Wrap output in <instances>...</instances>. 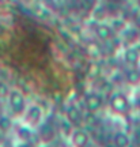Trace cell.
<instances>
[{
    "instance_id": "obj_22",
    "label": "cell",
    "mask_w": 140,
    "mask_h": 147,
    "mask_svg": "<svg viewBox=\"0 0 140 147\" xmlns=\"http://www.w3.org/2000/svg\"><path fill=\"white\" fill-rule=\"evenodd\" d=\"M136 106H137V108L140 109V97L137 98V100H136Z\"/></svg>"
},
{
    "instance_id": "obj_16",
    "label": "cell",
    "mask_w": 140,
    "mask_h": 147,
    "mask_svg": "<svg viewBox=\"0 0 140 147\" xmlns=\"http://www.w3.org/2000/svg\"><path fill=\"white\" fill-rule=\"evenodd\" d=\"M108 15V10L104 5H95L93 8V19L97 22H104Z\"/></svg>"
},
{
    "instance_id": "obj_19",
    "label": "cell",
    "mask_w": 140,
    "mask_h": 147,
    "mask_svg": "<svg viewBox=\"0 0 140 147\" xmlns=\"http://www.w3.org/2000/svg\"><path fill=\"white\" fill-rule=\"evenodd\" d=\"M110 26H112V29H113L114 32H117V33L124 32L125 29H127V25H125V22L122 19H114Z\"/></svg>"
},
{
    "instance_id": "obj_18",
    "label": "cell",
    "mask_w": 140,
    "mask_h": 147,
    "mask_svg": "<svg viewBox=\"0 0 140 147\" xmlns=\"http://www.w3.org/2000/svg\"><path fill=\"white\" fill-rule=\"evenodd\" d=\"M12 128V120L8 116H0V132H8Z\"/></svg>"
},
{
    "instance_id": "obj_7",
    "label": "cell",
    "mask_w": 140,
    "mask_h": 147,
    "mask_svg": "<svg viewBox=\"0 0 140 147\" xmlns=\"http://www.w3.org/2000/svg\"><path fill=\"white\" fill-rule=\"evenodd\" d=\"M65 119H67L73 127H79L83 121V112L76 105H69L65 110Z\"/></svg>"
},
{
    "instance_id": "obj_11",
    "label": "cell",
    "mask_w": 140,
    "mask_h": 147,
    "mask_svg": "<svg viewBox=\"0 0 140 147\" xmlns=\"http://www.w3.org/2000/svg\"><path fill=\"white\" fill-rule=\"evenodd\" d=\"M125 82L131 86L140 84V68H131L125 72Z\"/></svg>"
},
{
    "instance_id": "obj_3",
    "label": "cell",
    "mask_w": 140,
    "mask_h": 147,
    "mask_svg": "<svg viewBox=\"0 0 140 147\" xmlns=\"http://www.w3.org/2000/svg\"><path fill=\"white\" fill-rule=\"evenodd\" d=\"M23 119L26 125L31 127V128H36L41 124L42 120V109L41 106L38 105H30L29 108H26L25 113H23Z\"/></svg>"
},
{
    "instance_id": "obj_4",
    "label": "cell",
    "mask_w": 140,
    "mask_h": 147,
    "mask_svg": "<svg viewBox=\"0 0 140 147\" xmlns=\"http://www.w3.org/2000/svg\"><path fill=\"white\" fill-rule=\"evenodd\" d=\"M37 128H38L37 136H38V139H40L41 143H44V144H50V143L56 139L57 131L52 124H49V123H42V124H40Z\"/></svg>"
},
{
    "instance_id": "obj_9",
    "label": "cell",
    "mask_w": 140,
    "mask_h": 147,
    "mask_svg": "<svg viewBox=\"0 0 140 147\" xmlns=\"http://www.w3.org/2000/svg\"><path fill=\"white\" fill-rule=\"evenodd\" d=\"M95 34L98 37V40L101 41H109L114 37V30L112 29L110 25H106V23H98L97 26H95Z\"/></svg>"
},
{
    "instance_id": "obj_12",
    "label": "cell",
    "mask_w": 140,
    "mask_h": 147,
    "mask_svg": "<svg viewBox=\"0 0 140 147\" xmlns=\"http://www.w3.org/2000/svg\"><path fill=\"white\" fill-rule=\"evenodd\" d=\"M33 136H34V132L31 129V127H29V125L19 127V129H18V138L21 139L22 142H27L31 144Z\"/></svg>"
},
{
    "instance_id": "obj_20",
    "label": "cell",
    "mask_w": 140,
    "mask_h": 147,
    "mask_svg": "<svg viewBox=\"0 0 140 147\" xmlns=\"http://www.w3.org/2000/svg\"><path fill=\"white\" fill-rule=\"evenodd\" d=\"M8 94H10V87H8V84L4 83V82H0V100L7 98Z\"/></svg>"
},
{
    "instance_id": "obj_21",
    "label": "cell",
    "mask_w": 140,
    "mask_h": 147,
    "mask_svg": "<svg viewBox=\"0 0 140 147\" xmlns=\"http://www.w3.org/2000/svg\"><path fill=\"white\" fill-rule=\"evenodd\" d=\"M16 147H33V144H30V143H27V142H22L21 144H18Z\"/></svg>"
},
{
    "instance_id": "obj_1",
    "label": "cell",
    "mask_w": 140,
    "mask_h": 147,
    "mask_svg": "<svg viewBox=\"0 0 140 147\" xmlns=\"http://www.w3.org/2000/svg\"><path fill=\"white\" fill-rule=\"evenodd\" d=\"M8 104L11 106V110L15 113L16 116H22L26 110V97L23 95L21 90H10L8 94Z\"/></svg>"
},
{
    "instance_id": "obj_14",
    "label": "cell",
    "mask_w": 140,
    "mask_h": 147,
    "mask_svg": "<svg viewBox=\"0 0 140 147\" xmlns=\"http://www.w3.org/2000/svg\"><path fill=\"white\" fill-rule=\"evenodd\" d=\"M73 131V125L69 123V121L65 119V120H61L60 124H59V134L64 138H69L71 134Z\"/></svg>"
},
{
    "instance_id": "obj_5",
    "label": "cell",
    "mask_w": 140,
    "mask_h": 147,
    "mask_svg": "<svg viewBox=\"0 0 140 147\" xmlns=\"http://www.w3.org/2000/svg\"><path fill=\"white\" fill-rule=\"evenodd\" d=\"M71 143L73 147H88L90 146V134L84 128L76 127L71 134Z\"/></svg>"
},
{
    "instance_id": "obj_15",
    "label": "cell",
    "mask_w": 140,
    "mask_h": 147,
    "mask_svg": "<svg viewBox=\"0 0 140 147\" xmlns=\"http://www.w3.org/2000/svg\"><path fill=\"white\" fill-rule=\"evenodd\" d=\"M125 41L128 42V45H133L135 42H137L140 40V33L136 29H125Z\"/></svg>"
},
{
    "instance_id": "obj_8",
    "label": "cell",
    "mask_w": 140,
    "mask_h": 147,
    "mask_svg": "<svg viewBox=\"0 0 140 147\" xmlns=\"http://www.w3.org/2000/svg\"><path fill=\"white\" fill-rule=\"evenodd\" d=\"M122 59H124V63L127 65H131V67H136L140 61V52L137 51V48L135 47H128L125 48L124 55H122Z\"/></svg>"
},
{
    "instance_id": "obj_6",
    "label": "cell",
    "mask_w": 140,
    "mask_h": 147,
    "mask_svg": "<svg viewBox=\"0 0 140 147\" xmlns=\"http://www.w3.org/2000/svg\"><path fill=\"white\" fill-rule=\"evenodd\" d=\"M84 105L90 113H97L104 106V98L98 93H88L84 97Z\"/></svg>"
},
{
    "instance_id": "obj_23",
    "label": "cell",
    "mask_w": 140,
    "mask_h": 147,
    "mask_svg": "<svg viewBox=\"0 0 140 147\" xmlns=\"http://www.w3.org/2000/svg\"><path fill=\"white\" fill-rule=\"evenodd\" d=\"M137 4H139V5H140V0H137Z\"/></svg>"
},
{
    "instance_id": "obj_24",
    "label": "cell",
    "mask_w": 140,
    "mask_h": 147,
    "mask_svg": "<svg viewBox=\"0 0 140 147\" xmlns=\"http://www.w3.org/2000/svg\"><path fill=\"white\" fill-rule=\"evenodd\" d=\"M0 108H1V106H0Z\"/></svg>"
},
{
    "instance_id": "obj_17",
    "label": "cell",
    "mask_w": 140,
    "mask_h": 147,
    "mask_svg": "<svg viewBox=\"0 0 140 147\" xmlns=\"http://www.w3.org/2000/svg\"><path fill=\"white\" fill-rule=\"evenodd\" d=\"M87 53L93 59H97V57H99L104 52H102V47H99L98 44H95V42H90V44L87 45Z\"/></svg>"
},
{
    "instance_id": "obj_13",
    "label": "cell",
    "mask_w": 140,
    "mask_h": 147,
    "mask_svg": "<svg viewBox=\"0 0 140 147\" xmlns=\"http://www.w3.org/2000/svg\"><path fill=\"white\" fill-rule=\"evenodd\" d=\"M87 75L90 78L93 79H98L101 76V74H102V67H101V64L98 61H91V63L87 65Z\"/></svg>"
},
{
    "instance_id": "obj_2",
    "label": "cell",
    "mask_w": 140,
    "mask_h": 147,
    "mask_svg": "<svg viewBox=\"0 0 140 147\" xmlns=\"http://www.w3.org/2000/svg\"><path fill=\"white\" fill-rule=\"evenodd\" d=\"M109 105L113 112L118 113V115H122V113H125L127 110L129 109V100H128V97L124 93L114 91V93H112L109 98Z\"/></svg>"
},
{
    "instance_id": "obj_10",
    "label": "cell",
    "mask_w": 140,
    "mask_h": 147,
    "mask_svg": "<svg viewBox=\"0 0 140 147\" xmlns=\"http://www.w3.org/2000/svg\"><path fill=\"white\" fill-rule=\"evenodd\" d=\"M113 146L114 147H131V138L124 131H117L113 135Z\"/></svg>"
}]
</instances>
